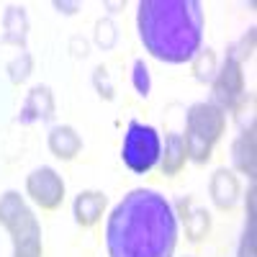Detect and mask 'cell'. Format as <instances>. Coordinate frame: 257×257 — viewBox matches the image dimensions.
Instances as JSON below:
<instances>
[{
  "instance_id": "cell-1",
  "label": "cell",
  "mask_w": 257,
  "mask_h": 257,
  "mask_svg": "<svg viewBox=\"0 0 257 257\" xmlns=\"http://www.w3.org/2000/svg\"><path fill=\"white\" fill-rule=\"evenodd\" d=\"M105 244L111 257H173L178 244L173 206L157 190H132L111 213Z\"/></svg>"
},
{
  "instance_id": "cell-2",
  "label": "cell",
  "mask_w": 257,
  "mask_h": 257,
  "mask_svg": "<svg viewBox=\"0 0 257 257\" xmlns=\"http://www.w3.org/2000/svg\"><path fill=\"white\" fill-rule=\"evenodd\" d=\"M139 36L147 52L162 62H188L203 39V11L196 0H144Z\"/></svg>"
},
{
  "instance_id": "cell-3",
  "label": "cell",
  "mask_w": 257,
  "mask_h": 257,
  "mask_svg": "<svg viewBox=\"0 0 257 257\" xmlns=\"http://www.w3.org/2000/svg\"><path fill=\"white\" fill-rule=\"evenodd\" d=\"M121 157L126 162V167L132 173H149L157 160H160V137L152 126H144L139 121H132L126 128V137H123V149H121Z\"/></svg>"
},
{
  "instance_id": "cell-4",
  "label": "cell",
  "mask_w": 257,
  "mask_h": 257,
  "mask_svg": "<svg viewBox=\"0 0 257 257\" xmlns=\"http://www.w3.org/2000/svg\"><path fill=\"white\" fill-rule=\"evenodd\" d=\"M224 128V116L213 105H193L188 116V147L198 162L208 160L211 144L219 139Z\"/></svg>"
},
{
  "instance_id": "cell-5",
  "label": "cell",
  "mask_w": 257,
  "mask_h": 257,
  "mask_svg": "<svg viewBox=\"0 0 257 257\" xmlns=\"http://www.w3.org/2000/svg\"><path fill=\"white\" fill-rule=\"evenodd\" d=\"M29 193L41 208H57L62 196H64V185L59 183L54 170L41 167L29 178Z\"/></svg>"
},
{
  "instance_id": "cell-6",
  "label": "cell",
  "mask_w": 257,
  "mask_h": 257,
  "mask_svg": "<svg viewBox=\"0 0 257 257\" xmlns=\"http://www.w3.org/2000/svg\"><path fill=\"white\" fill-rule=\"evenodd\" d=\"M242 93V75H239V64L234 59H226L224 70H221V77H219V85H216V98L219 100H226L231 103L234 95Z\"/></svg>"
},
{
  "instance_id": "cell-7",
  "label": "cell",
  "mask_w": 257,
  "mask_h": 257,
  "mask_svg": "<svg viewBox=\"0 0 257 257\" xmlns=\"http://www.w3.org/2000/svg\"><path fill=\"white\" fill-rule=\"evenodd\" d=\"M105 206V198L100 193H80V198L75 201V216H77V224L82 226H90L98 221L100 211Z\"/></svg>"
},
{
  "instance_id": "cell-8",
  "label": "cell",
  "mask_w": 257,
  "mask_h": 257,
  "mask_svg": "<svg viewBox=\"0 0 257 257\" xmlns=\"http://www.w3.org/2000/svg\"><path fill=\"white\" fill-rule=\"evenodd\" d=\"M49 144H52V149L57 152V157H64V160L75 157L77 147H80V142H77L75 132H72V128H67V126L54 128V132H52V139H49Z\"/></svg>"
},
{
  "instance_id": "cell-9",
  "label": "cell",
  "mask_w": 257,
  "mask_h": 257,
  "mask_svg": "<svg viewBox=\"0 0 257 257\" xmlns=\"http://www.w3.org/2000/svg\"><path fill=\"white\" fill-rule=\"evenodd\" d=\"M134 85H137L139 95H147L149 93V75H147L144 62H137L134 64Z\"/></svg>"
}]
</instances>
